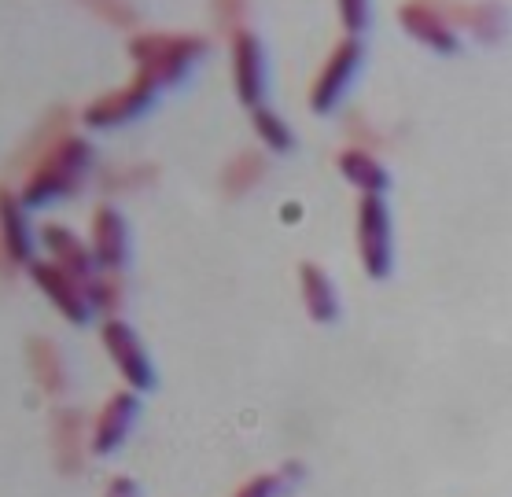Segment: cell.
<instances>
[{"label": "cell", "instance_id": "16", "mask_svg": "<svg viewBox=\"0 0 512 497\" xmlns=\"http://www.w3.org/2000/svg\"><path fill=\"white\" fill-rule=\"evenodd\" d=\"M339 174L347 177L350 185L365 188V196H380V192L391 185V177H387L384 166L361 148H347L339 155Z\"/></svg>", "mask_w": 512, "mask_h": 497}, {"label": "cell", "instance_id": "3", "mask_svg": "<svg viewBox=\"0 0 512 497\" xmlns=\"http://www.w3.org/2000/svg\"><path fill=\"white\" fill-rule=\"evenodd\" d=\"M358 251L361 266L373 280L391 277L395 255H391V218L380 196H361L358 203Z\"/></svg>", "mask_w": 512, "mask_h": 497}, {"label": "cell", "instance_id": "18", "mask_svg": "<svg viewBox=\"0 0 512 497\" xmlns=\"http://www.w3.org/2000/svg\"><path fill=\"white\" fill-rule=\"evenodd\" d=\"M4 255H8V266L30 262V232H26L23 207L12 192H4Z\"/></svg>", "mask_w": 512, "mask_h": 497}, {"label": "cell", "instance_id": "10", "mask_svg": "<svg viewBox=\"0 0 512 497\" xmlns=\"http://www.w3.org/2000/svg\"><path fill=\"white\" fill-rule=\"evenodd\" d=\"M398 23L406 26L420 45L435 48V52H454L457 48L454 30L446 26L443 12H439L435 4H420V0H413V4H398Z\"/></svg>", "mask_w": 512, "mask_h": 497}, {"label": "cell", "instance_id": "14", "mask_svg": "<svg viewBox=\"0 0 512 497\" xmlns=\"http://www.w3.org/2000/svg\"><path fill=\"white\" fill-rule=\"evenodd\" d=\"M299 280H303L306 313H310L317 324L336 321L339 302H336V288H332V280L325 277V269L317 266V262H303V266H299Z\"/></svg>", "mask_w": 512, "mask_h": 497}, {"label": "cell", "instance_id": "17", "mask_svg": "<svg viewBox=\"0 0 512 497\" xmlns=\"http://www.w3.org/2000/svg\"><path fill=\"white\" fill-rule=\"evenodd\" d=\"M269 162L262 151H240L236 159H229V166L222 170V188L225 196H244L247 188H255L266 177Z\"/></svg>", "mask_w": 512, "mask_h": 497}, {"label": "cell", "instance_id": "8", "mask_svg": "<svg viewBox=\"0 0 512 497\" xmlns=\"http://www.w3.org/2000/svg\"><path fill=\"white\" fill-rule=\"evenodd\" d=\"M85 417L78 409H59L52 417V461L59 475H82L85 468Z\"/></svg>", "mask_w": 512, "mask_h": 497}, {"label": "cell", "instance_id": "13", "mask_svg": "<svg viewBox=\"0 0 512 497\" xmlns=\"http://www.w3.org/2000/svg\"><path fill=\"white\" fill-rule=\"evenodd\" d=\"M41 240H45L48 255H52V262H56L63 273H70L74 280H82L85 288L93 284V273H89V251H85L82 240H78L74 232L63 229V225H45V229H41Z\"/></svg>", "mask_w": 512, "mask_h": 497}, {"label": "cell", "instance_id": "27", "mask_svg": "<svg viewBox=\"0 0 512 497\" xmlns=\"http://www.w3.org/2000/svg\"><path fill=\"white\" fill-rule=\"evenodd\" d=\"M104 497H140V494H137V483H133L129 475H115V479L107 483Z\"/></svg>", "mask_w": 512, "mask_h": 497}, {"label": "cell", "instance_id": "26", "mask_svg": "<svg viewBox=\"0 0 512 497\" xmlns=\"http://www.w3.org/2000/svg\"><path fill=\"white\" fill-rule=\"evenodd\" d=\"M214 12H218V23H222V30H229V34H244L240 30V19H244V12H247V4H214Z\"/></svg>", "mask_w": 512, "mask_h": 497}, {"label": "cell", "instance_id": "24", "mask_svg": "<svg viewBox=\"0 0 512 497\" xmlns=\"http://www.w3.org/2000/svg\"><path fill=\"white\" fill-rule=\"evenodd\" d=\"M280 475H255V479H247L240 490H236V497H277L280 494Z\"/></svg>", "mask_w": 512, "mask_h": 497}, {"label": "cell", "instance_id": "12", "mask_svg": "<svg viewBox=\"0 0 512 497\" xmlns=\"http://www.w3.org/2000/svg\"><path fill=\"white\" fill-rule=\"evenodd\" d=\"M93 255L111 273L126 262V221L111 207H96L93 214Z\"/></svg>", "mask_w": 512, "mask_h": 497}, {"label": "cell", "instance_id": "19", "mask_svg": "<svg viewBox=\"0 0 512 497\" xmlns=\"http://www.w3.org/2000/svg\"><path fill=\"white\" fill-rule=\"evenodd\" d=\"M439 12H443V19L472 26L483 41H494L501 34V8H490V4H446Z\"/></svg>", "mask_w": 512, "mask_h": 497}, {"label": "cell", "instance_id": "1", "mask_svg": "<svg viewBox=\"0 0 512 497\" xmlns=\"http://www.w3.org/2000/svg\"><path fill=\"white\" fill-rule=\"evenodd\" d=\"M207 52V41L196 34H140L129 41V56L137 59V70L148 74L155 85H170L188 70L192 59Z\"/></svg>", "mask_w": 512, "mask_h": 497}, {"label": "cell", "instance_id": "7", "mask_svg": "<svg viewBox=\"0 0 512 497\" xmlns=\"http://www.w3.org/2000/svg\"><path fill=\"white\" fill-rule=\"evenodd\" d=\"M30 273H34L37 288L45 291L48 299H52V306H56V310L63 313L70 324H82L85 321V313H89V310H85L89 288H85L82 280H74L70 273H63L56 262H37Z\"/></svg>", "mask_w": 512, "mask_h": 497}, {"label": "cell", "instance_id": "20", "mask_svg": "<svg viewBox=\"0 0 512 497\" xmlns=\"http://www.w3.org/2000/svg\"><path fill=\"white\" fill-rule=\"evenodd\" d=\"M155 177H159L155 166H111L100 174V188L104 192H133V188L148 185Z\"/></svg>", "mask_w": 512, "mask_h": 497}, {"label": "cell", "instance_id": "15", "mask_svg": "<svg viewBox=\"0 0 512 497\" xmlns=\"http://www.w3.org/2000/svg\"><path fill=\"white\" fill-rule=\"evenodd\" d=\"M26 358H30V372H34L37 387L45 394H63L67 387V372H63V354L52 339L34 336L26 343Z\"/></svg>", "mask_w": 512, "mask_h": 497}, {"label": "cell", "instance_id": "23", "mask_svg": "<svg viewBox=\"0 0 512 497\" xmlns=\"http://www.w3.org/2000/svg\"><path fill=\"white\" fill-rule=\"evenodd\" d=\"M339 15H343L347 34L358 37L361 26H365V19H369V4H361V0H339Z\"/></svg>", "mask_w": 512, "mask_h": 497}, {"label": "cell", "instance_id": "11", "mask_svg": "<svg viewBox=\"0 0 512 497\" xmlns=\"http://www.w3.org/2000/svg\"><path fill=\"white\" fill-rule=\"evenodd\" d=\"M233 67H236V93L247 107L258 111L262 100V48L255 34H236L233 37Z\"/></svg>", "mask_w": 512, "mask_h": 497}, {"label": "cell", "instance_id": "4", "mask_svg": "<svg viewBox=\"0 0 512 497\" xmlns=\"http://www.w3.org/2000/svg\"><path fill=\"white\" fill-rule=\"evenodd\" d=\"M100 339H104V350L111 354L118 372H122V380H126L133 391H152L155 369H152V361H148V354H144V347H140V339L133 336V328H129L126 321H107Z\"/></svg>", "mask_w": 512, "mask_h": 497}, {"label": "cell", "instance_id": "5", "mask_svg": "<svg viewBox=\"0 0 512 497\" xmlns=\"http://www.w3.org/2000/svg\"><path fill=\"white\" fill-rule=\"evenodd\" d=\"M155 89H159V85H155L148 74H140L137 70L129 85H122V89H115V93H104L100 100H93V104L85 107V122L96 126V129L122 126V122H129L137 111L148 107V100H152Z\"/></svg>", "mask_w": 512, "mask_h": 497}, {"label": "cell", "instance_id": "21", "mask_svg": "<svg viewBox=\"0 0 512 497\" xmlns=\"http://www.w3.org/2000/svg\"><path fill=\"white\" fill-rule=\"evenodd\" d=\"M122 299H126V284H122V277H118V269L93 277V284H89V302H93L96 310L115 313L118 306H122Z\"/></svg>", "mask_w": 512, "mask_h": 497}, {"label": "cell", "instance_id": "22", "mask_svg": "<svg viewBox=\"0 0 512 497\" xmlns=\"http://www.w3.org/2000/svg\"><path fill=\"white\" fill-rule=\"evenodd\" d=\"M255 133H258V140H266L269 151H288L291 148L288 126H284L273 111H266V107H258L255 111Z\"/></svg>", "mask_w": 512, "mask_h": 497}, {"label": "cell", "instance_id": "2", "mask_svg": "<svg viewBox=\"0 0 512 497\" xmlns=\"http://www.w3.org/2000/svg\"><path fill=\"white\" fill-rule=\"evenodd\" d=\"M89 155H93V148H89L82 137L59 140L56 148L37 162L34 174H30V181L23 185V203H26V207H41V203H48V199H56V196H63V192H70V188L78 185V177H82Z\"/></svg>", "mask_w": 512, "mask_h": 497}, {"label": "cell", "instance_id": "9", "mask_svg": "<svg viewBox=\"0 0 512 497\" xmlns=\"http://www.w3.org/2000/svg\"><path fill=\"white\" fill-rule=\"evenodd\" d=\"M137 394H111V402L100 409V417H96V428H93V450L96 453H115L122 442H126L129 428H133V420H137Z\"/></svg>", "mask_w": 512, "mask_h": 497}, {"label": "cell", "instance_id": "6", "mask_svg": "<svg viewBox=\"0 0 512 497\" xmlns=\"http://www.w3.org/2000/svg\"><path fill=\"white\" fill-rule=\"evenodd\" d=\"M361 63V41L347 37L332 48V56L325 59V67L317 70V81L310 89V107L314 111H332V104L339 100V93L347 89V81L354 78V70Z\"/></svg>", "mask_w": 512, "mask_h": 497}, {"label": "cell", "instance_id": "25", "mask_svg": "<svg viewBox=\"0 0 512 497\" xmlns=\"http://www.w3.org/2000/svg\"><path fill=\"white\" fill-rule=\"evenodd\" d=\"M100 19H111L115 26H133L137 23V8L133 4H89Z\"/></svg>", "mask_w": 512, "mask_h": 497}]
</instances>
